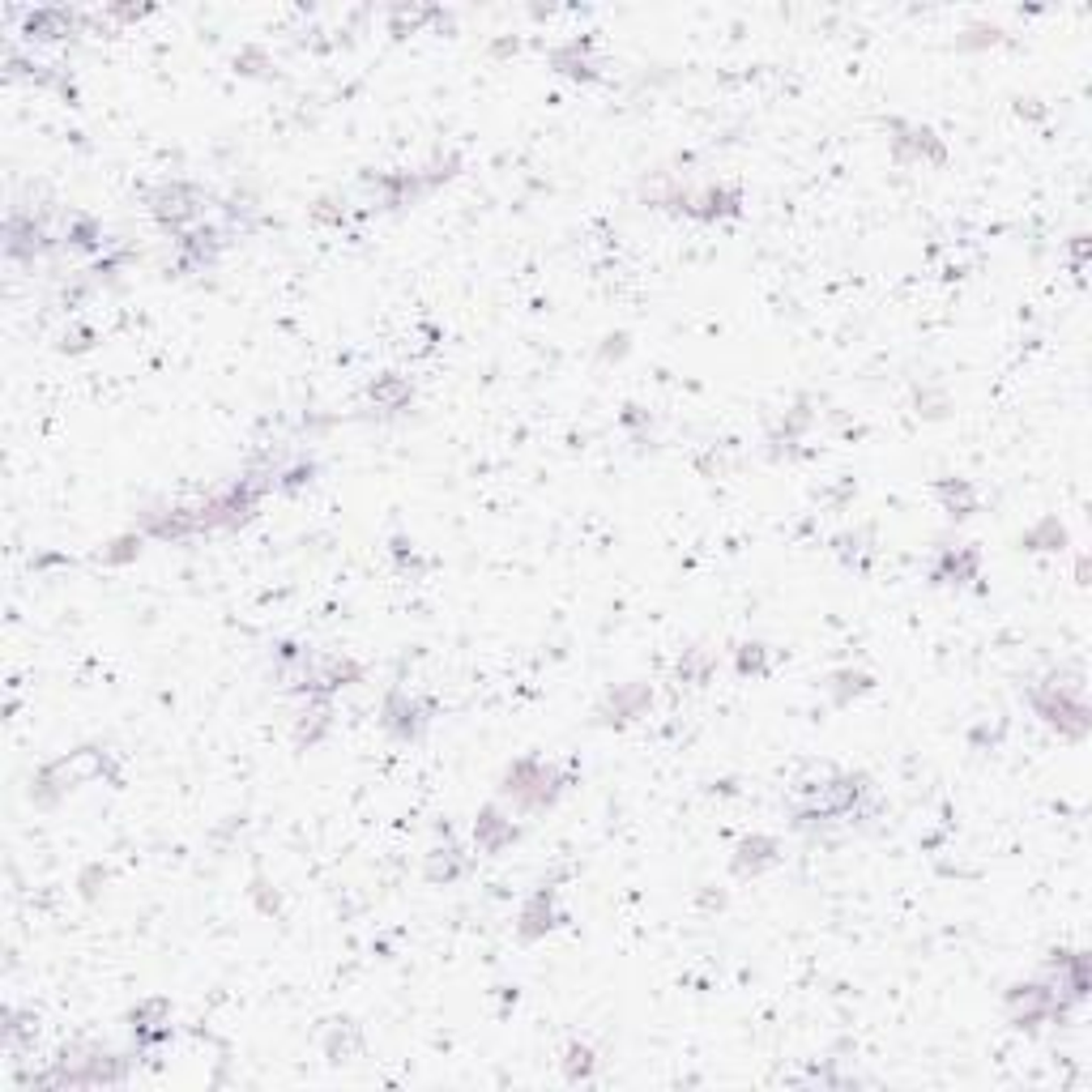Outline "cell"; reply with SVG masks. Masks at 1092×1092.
I'll return each instance as SVG.
<instances>
[{
  "mask_svg": "<svg viewBox=\"0 0 1092 1092\" xmlns=\"http://www.w3.org/2000/svg\"><path fill=\"white\" fill-rule=\"evenodd\" d=\"M508 798H517L521 806H530V811H543V806H550L559 798L563 789V777L550 769V764H543V760H517L513 769L504 773V786H500Z\"/></svg>",
  "mask_w": 1092,
  "mask_h": 1092,
  "instance_id": "6da1fadb",
  "label": "cell"
},
{
  "mask_svg": "<svg viewBox=\"0 0 1092 1092\" xmlns=\"http://www.w3.org/2000/svg\"><path fill=\"white\" fill-rule=\"evenodd\" d=\"M385 726L397 734V739H419L423 726H427V708H423L415 696L406 691H393L385 700Z\"/></svg>",
  "mask_w": 1092,
  "mask_h": 1092,
  "instance_id": "7a4b0ae2",
  "label": "cell"
},
{
  "mask_svg": "<svg viewBox=\"0 0 1092 1092\" xmlns=\"http://www.w3.org/2000/svg\"><path fill=\"white\" fill-rule=\"evenodd\" d=\"M901 137H892V146H897V159H921V163H943V146L934 141L930 129H917V124H892Z\"/></svg>",
  "mask_w": 1092,
  "mask_h": 1092,
  "instance_id": "3957f363",
  "label": "cell"
},
{
  "mask_svg": "<svg viewBox=\"0 0 1092 1092\" xmlns=\"http://www.w3.org/2000/svg\"><path fill=\"white\" fill-rule=\"evenodd\" d=\"M474 841H478V849H487V854H500L504 845L517 841V824L513 819H504L495 806H487V811L478 815V824H474Z\"/></svg>",
  "mask_w": 1092,
  "mask_h": 1092,
  "instance_id": "277c9868",
  "label": "cell"
},
{
  "mask_svg": "<svg viewBox=\"0 0 1092 1092\" xmlns=\"http://www.w3.org/2000/svg\"><path fill=\"white\" fill-rule=\"evenodd\" d=\"M550 926H555V892L543 888V892H534V897L525 901V910H521V934H525V939H538V934H546Z\"/></svg>",
  "mask_w": 1092,
  "mask_h": 1092,
  "instance_id": "5b68a950",
  "label": "cell"
},
{
  "mask_svg": "<svg viewBox=\"0 0 1092 1092\" xmlns=\"http://www.w3.org/2000/svg\"><path fill=\"white\" fill-rule=\"evenodd\" d=\"M777 862V841L773 836H747V841L739 845V854H734V871L739 875H760L764 867H773Z\"/></svg>",
  "mask_w": 1092,
  "mask_h": 1092,
  "instance_id": "8992f818",
  "label": "cell"
},
{
  "mask_svg": "<svg viewBox=\"0 0 1092 1092\" xmlns=\"http://www.w3.org/2000/svg\"><path fill=\"white\" fill-rule=\"evenodd\" d=\"M73 13L68 9H35L31 18H26V35L31 39H64L68 31H73Z\"/></svg>",
  "mask_w": 1092,
  "mask_h": 1092,
  "instance_id": "52a82bcc",
  "label": "cell"
},
{
  "mask_svg": "<svg viewBox=\"0 0 1092 1092\" xmlns=\"http://www.w3.org/2000/svg\"><path fill=\"white\" fill-rule=\"evenodd\" d=\"M973 576H977V550L973 546L943 550L939 563H934V580H956V585H964V580H973Z\"/></svg>",
  "mask_w": 1092,
  "mask_h": 1092,
  "instance_id": "ba28073f",
  "label": "cell"
},
{
  "mask_svg": "<svg viewBox=\"0 0 1092 1092\" xmlns=\"http://www.w3.org/2000/svg\"><path fill=\"white\" fill-rule=\"evenodd\" d=\"M934 491H939V500L952 517H973L977 513V491L969 487V478H943Z\"/></svg>",
  "mask_w": 1092,
  "mask_h": 1092,
  "instance_id": "9c48e42d",
  "label": "cell"
},
{
  "mask_svg": "<svg viewBox=\"0 0 1092 1092\" xmlns=\"http://www.w3.org/2000/svg\"><path fill=\"white\" fill-rule=\"evenodd\" d=\"M550 64L559 68V73H568V77H593V64H589V44L585 39H572V44H563L550 52Z\"/></svg>",
  "mask_w": 1092,
  "mask_h": 1092,
  "instance_id": "30bf717a",
  "label": "cell"
},
{
  "mask_svg": "<svg viewBox=\"0 0 1092 1092\" xmlns=\"http://www.w3.org/2000/svg\"><path fill=\"white\" fill-rule=\"evenodd\" d=\"M64 244L68 248H81V252H98L107 239H103V226H98L94 218L73 214V218H68V226H64Z\"/></svg>",
  "mask_w": 1092,
  "mask_h": 1092,
  "instance_id": "8fae6325",
  "label": "cell"
},
{
  "mask_svg": "<svg viewBox=\"0 0 1092 1092\" xmlns=\"http://www.w3.org/2000/svg\"><path fill=\"white\" fill-rule=\"evenodd\" d=\"M324 730H329V708H324V700H320V696H307V708H303L300 726H295V739L311 747V743H316Z\"/></svg>",
  "mask_w": 1092,
  "mask_h": 1092,
  "instance_id": "7c38bea8",
  "label": "cell"
},
{
  "mask_svg": "<svg viewBox=\"0 0 1092 1092\" xmlns=\"http://www.w3.org/2000/svg\"><path fill=\"white\" fill-rule=\"evenodd\" d=\"M410 397H415V389H410L402 376H380L372 385V402L380 410H402V406H410Z\"/></svg>",
  "mask_w": 1092,
  "mask_h": 1092,
  "instance_id": "4fadbf2b",
  "label": "cell"
},
{
  "mask_svg": "<svg viewBox=\"0 0 1092 1092\" xmlns=\"http://www.w3.org/2000/svg\"><path fill=\"white\" fill-rule=\"evenodd\" d=\"M461 849L457 845H448V849H435L431 854V862H427V879H444V884H452V879H461V871H465V858H457Z\"/></svg>",
  "mask_w": 1092,
  "mask_h": 1092,
  "instance_id": "5bb4252c",
  "label": "cell"
},
{
  "mask_svg": "<svg viewBox=\"0 0 1092 1092\" xmlns=\"http://www.w3.org/2000/svg\"><path fill=\"white\" fill-rule=\"evenodd\" d=\"M137 550H141V534H120V538H111V543L103 546V563H129L137 559Z\"/></svg>",
  "mask_w": 1092,
  "mask_h": 1092,
  "instance_id": "9a60e30c",
  "label": "cell"
},
{
  "mask_svg": "<svg viewBox=\"0 0 1092 1092\" xmlns=\"http://www.w3.org/2000/svg\"><path fill=\"white\" fill-rule=\"evenodd\" d=\"M611 704H619V721H632V717H641L645 708H649V687H623L611 696Z\"/></svg>",
  "mask_w": 1092,
  "mask_h": 1092,
  "instance_id": "2e32d148",
  "label": "cell"
},
{
  "mask_svg": "<svg viewBox=\"0 0 1092 1092\" xmlns=\"http://www.w3.org/2000/svg\"><path fill=\"white\" fill-rule=\"evenodd\" d=\"M593 1067H598V1062H593V1049L589 1045H572L568 1049V1080H589Z\"/></svg>",
  "mask_w": 1092,
  "mask_h": 1092,
  "instance_id": "e0dca14e",
  "label": "cell"
},
{
  "mask_svg": "<svg viewBox=\"0 0 1092 1092\" xmlns=\"http://www.w3.org/2000/svg\"><path fill=\"white\" fill-rule=\"evenodd\" d=\"M739 670H743V674H764V645H743Z\"/></svg>",
  "mask_w": 1092,
  "mask_h": 1092,
  "instance_id": "ac0fdd59",
  "label": "cell"
}]
</instances>
